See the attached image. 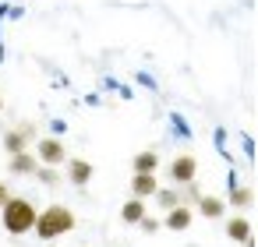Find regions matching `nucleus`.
I'll return each mask as SVG.
<instances>
[{
  "instance_id": "f8f14e48",
  "label": "nucleus",
  "mask_w": 258,
  "mask_h": 247,
  "mask_svg": "<svg viewBox=\"0 0 258 247\" xmlns=\"http://www.w3.org/2000/svg\"><path fill=\"white\" fill-rule=\"evenodd\" d=\"M198 208H202V215H209V219H219V215H223V201H219V198H202Z\"/></svg>"
},
{
  "instance_id": "7ed1b4c3",
  "label": "nucleus",
  "mask_w": 258,
  "mask_h": 247,
  "mask_svg": "<svg viewBox=\"0 0 258 247\" xmlns=\"http://www.w3.org/2000/svg\"><path fill=\"white\" fill-rule=\"evenodd\" d=\"M195 170H198V162H195L191 155H177L173 166H170V177H173L177 184H191V180H195Z\"/></svg>"
},
{
  "instance_id": "f3484780",
  "label": "nucleus",
  "mask_w": 258,
  "mask_h": 247,
  "mask_svg": "<svg viewBox=\"0 0 258 247\" xmlns=\"http://www.w3.org/2000/svg\"><path fill=\"white\" fill-rule=\"evenodd\" d=\"M0 106H4V99H0Z\"/></svg>"
},
{
  "instance_id": "9b49d317",
  "label": "nucleus",
  "mask_w": 258,
  "mask_h": 247,
  "mask_svg": "<svg viewBox=\"0 0 258 247\" xmlns=\"http://www.w3.org/2000/svg\"><path fill=\"white\" fill-rule=\"evenodd\" d=\"M142 215H145V205H142V198H131V201L124 205V212H120V219H124V222H138Z\"/></svg>"
},
{
  "instance_id": "423d86ee",
  "label": "nucleus",
  "mask_w": 258,
  "mask_h": 247,
  "mask_svg": "<svg viewBox=\"0 0 258 247\" xmlns=\"http://www.w3.org/2000/svg\"><path fill=\"white\" fill-rule=\"evenodd\" d=\"M68 177H71V184L85 187V184L92 180V166H89L85 159H71V166H68Z\"/></svg>"
},
{
  "instance_id": "ddd939ff",
  "label": "nucleus",
  "mask_w": 258,
  "mask_h": 247,
  "mask_svg": "<svg viewBox=\"0 0 258 247\" xmlns=\"http://www.w3.org/2000/svg\"><path fill=\"white\" fill-rule=\"evenodd\" d=\"M4 145H8V152H11V155H15V152H25V138H22V134H8V138H4Z\"/></svg>"
},
{
  "instance_id": "39448f33",
  "label": "nucleus",
  "mask_w": 258,
  "mask_h": 247,
  "mask_svg": "<svg viewBox=\"0 0 258 247\" xmlns=\"http://www.w3.org/2000/svg\"><path fill=\"white\" fill-rule=\"evenodd\" d=\"M131 191H135V198H152V194L159 191V184H156V177H152V173H135Z\"/></svg>"
},
{
  "instance_id": "f257e3e1",
  "label": "nucleus",
  "mask_w": 258,
  "mask_h": 247,
  "mask_svg": "<svg viewBox=\"0 0 258 247\" xmlns=\"http://www.w3.org/2000/svg\"><path fill=\"white\" fill-rule=\"evenodd\" d=\"M71 226H75V212H71V208H64V205H50V208H46V212H39V215H36V222H32L36 236H43V240L64 236Z\"/></svg>"
},
{
  "instance_id": "20e7f679",
  "label": "nucleus",
  "mask_w": 258,
  "mask_h": 247,
  "mask_svg": "<svg viewBox=\"0 0 258 247\" xmlns=\"http://www.w3.org/2000/svg\"><path fill=\"white\" fill-rule=\"evenodd\" d=\"M39 159H43L46 166L64 162V141H57V138H43V141H39Z\"/></svg>"
},
{
  "instance_id": "2eb2a0df",
  "label": "nucleus",
  "mask_w": 258,
  "mask_h": 247,
  "mask_svg": "<svg viewBox=\"0 0 258 247\" xmlns=\"http://www.w3.org/2000/svg\"><path fill=\"white\" fill-rule=\"evenodd\" d=\"M230 201H233V205H247V201H251V191H244V187H240V191H233V198H230Z\"/></svg>"
},
{
  "instance_id": "dca6fc26",
  "label": "nucleus",
  "mask_w": 258,
  "mask_h": 247,
  "mask_svg": "<svg viewBox=\"0 0 258 247\" xmlns=\"http://www.w3.org/2000/svg\"><path fill=\"white\" fill-rule=\"evenodd\" d=\"M8 198H11V191H8V187H4V184H0V205H4V201H8Z\"/></svg>"
},
{
  "instance_id": "f03ea898",
  "label": "nucleus",
  "mask_w": 258,
  "mask_h": 247,
  "mask_svg": "<svg viewBox=\"0 0 258 247\" xmlns=\"http://www.w3.org/2000/svg\"><path fill=\"white\" fill-rule=\"evenodd\" d=\"M32 222H36V205L29 198H8L4 201V226H8V233L22 236V233L32 229Z\"/></svg>"
},
{
  "instance_id": "0eeeda50",
  "label": "nucleus",
  "mask_w": 258,
  "mask_h": 247,
  "mask_svg": "<svg viewBox=\"0 0 258 247\" xmlns=\"http://www.w3.org/2000/svg\"><path fill=\"white\" fill-rule=\"evenodd\" d=\"M166 226H170V229H187V226H191V208L173 205V208H170V215H166Z\"/></svg>"
},
{
  "instance_id": "6e6552de",
  "label": "nucleus",
  "mask_w": 258,
  "mask_h": 247,
  "mask_svg": "<svg viewBox=\"0 0 258 247\" xmlns=\"http://www.w3.org/2000/svg\"><path fill=\"white\" fill-rule=\"evenodd\" d=\"M156 166H159L156 152H138L135 155V173H156Z\"/></svg>"
},
{
  "instance_id": "4468645a",
  "label": "nucleus",
  "mask_w": 258,
  "mask_h": 247,
  "mask_svg": "<svg viewBox=\"0 0 258 247\" xmlns=\"http://www.w3.org/2000/svg\"><path fill=\"white\" fill-rule=\"evenodd\" d=\"M156 194H159V191H156ZM159 205H163V208H173V205H180V198H177V194H159Z\"/></svg>"
},
{
  "instance_id": "9d476101",
  "label": "nucleus",
  "mask_w": 258,
  "mask_h": 247,
  "mask_svg": "<svg viewBox=\"0 0 258 247\" xmlns=\"http://www.w3.org/2000/svg\"><path fill=\"white\" fill-rule=\"evenodd\" d=\"M11 170L25 177V173H32V170H36V159H32L29 152H15V155H11Z\"/></svg>"
},
{
  "instance_id": "1a4fd4ad",
  "label": "nucleus",
  "mask_w": 258,
  "mask_h": 247,
  "mask_svg": "<svg viewBox=\"0 0 258 247\" xmlns=\"http://www.w3.org/2000/svg\"><path fill=\"white\" fill-rule=\"evenodd\" d=\"M226 236H230V240H244V243H247V240H251V222H247V219H233V222L226 226Z\"/></svg>"
}]
</instances>
